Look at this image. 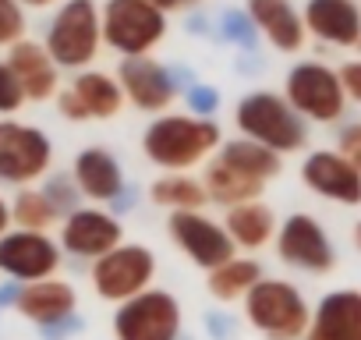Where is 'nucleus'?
<instances>
[{"label":"nucleus","mask_w":361,"mask_h":340,"mask_svg":"<svg viewBox=\"0 0 361 340\" xmlns=\"http://www.w3.org/2000/svg\"><path fill=\"white\" fill-rule=\"evenodd\" d=\"M276 174H280L276 152H269L259 142L238 138V142H227L220 149V156L209 163L202 188L213 202L245 206V202H259L266 181H273Z\"/></svg>","instance_id":"f257e3e1"},{"label":"nucleus","mask_w":361,"mask_h":340,"mask_svg":"<svg viewBox=\"0 0 361 340\" xmlns=\"http://www.w3.org/2000/svg\"><path fill=\"white\" fill-rule=\"evenodd\" d=\"M220 145V128L206 117H159L149 124L142 149L163 170H185Z\"/></svg>","instance_id":"f03ea898"},{"label":"nucleus","mask_w":361,"mask_h":340,"mask_svg":"<svg viewBox=\"0 0 361 340\" xmlns=\"http://www.w3.org/2000/svg\"><path fill=\"white\" fill-rule=\"evenodd\" d=\"M238 128L248 142L266 145L269 152H298L308 142L305 117L276 92H248L238 103Z\"/></svg>","instance_id":"7ed1b4c3"},{"label":"nucleus","mask_w":361,"mask_h":340,"mask_svg":"<svg viewBox=\"0 0 361 340\" xmlns=\"http://www.w3.org/2000/svg\"><path fill=\"white\" fill-rule=\"evenodd\" d=\"M245 315L269 340H301L312 322L305 294L287 280H259L245 294Z\"/></svg>","instance_id":"20e7f679"},{"label":"nucleus","mask_w":361,"mask_h":340,"mask_svg":"<svg viewBox=\"0 0 361 340\" xmlns=\"http://www.w3.org/2000/svg\"><path fill=\"white\" fill-rule=\"evenodd\" d=\"M99 40H103V25L96 4L92 0H68L50 25L47 54L57 68H82L96 57Z\"/></svg>","instance_id":"39448f33"},{"label":"nucleus","mask_w":361,"mask_h":340,"mask_svg":"<svg viewBox=\"0 0 361 340\" xmlns=\"http://www.w3.org/2000/svg\"><path fill=\"white\" fill-rule=\"evenodd\" d=\"M99 25L103 40L124 57H145L166 32L163 11H156L145 0H106Z\"/></svg>","instance_id":"423d86ee"},{"label":"nucleus","mask_w":361,"mask_h":340,"mask_svg":"<svg viewBox=\"0 0 361 340\" xmlns=\"http://www.w3.org/2000/svg\"><path fill=\"white\" fill-rule=\"evenodd\" d=\"M117 340H177L180 336V305L166 291H142L124 301L114 315Z\"/></svg>","instance_id":"0eeeda50"},{"label":"nucleus","mask_w":361,"mask_h":340,"mask_svg":"<svg viewBox=\"0 0 361 340\" xmlns=\"http://www.w3.org/2000/svg\"><path fill=\"white\" fill-rule=\"evenodd\" d=\"M287 103L294 107V114L329 124L343 114L347 96H343L333 68H326L319 61H301L287 75Z\"/></svg>","instance_id":"6e6552de"},{"label":"nucleus","mask_w":361,"mask_h":340,"mask_svg":"<svg viewBox=\"0 0 361 340\" xmlns=\"http://www.w3.org/2000/svg\"><path fill=\"white\" fill-rule=\"evenodd\" d=\"M156 273V255L142 245H117L92 266L96 294L106 301H131L142 291H149V280Z\"/></svg>","instance_id":"1a4fd4ad"},{"label":"nucleus","mask_w":361,"mask_h":340,"mask_svg":"<svg viewBox=\"0 0 361 340\" xmlns=\"http://www.w3.org/2000/svg\"><path fill=\"white\" fill-rule=\"evenodd\" d=\"M50 138L18 121H0V181L25 185L50 166Z\"/></svg>","instance_id":"9d476101"},{"label":"nucleus","mask_w":361,"mask_h":340,"mask_svg":"<svg viewBox=\"0 0 361 340\" xmlns=\"http://www.w3.org/2000/svg\"><path fill=\"white\" fill-rule=\"evenodd\" d=\"M276 252L287 266L305 269V273H329L336 266V248H333L329 234L308 213H294L283 220L280 238H276Z\"/></svg>","instance_id":"9b49d317"},{"label":"nucleus","mask_w":361,"mask_h":340,"mask_svg":"<svg viewBox=\"0 0 361 340\" xmlns=\"http://www.w3.org/2000/svg\"><path fill=\"white\" fill-rule=\"evenodd\" d=\"M166 227H170V238L180 245V252H185L195 266L209 269V273L234 259L238 245L231 241V234L220 224L206 220L202 213H173Z\"/></svg>","instance_id":"f8f14e48"},{"label":"nucleus","mask_w":361,"mask_h":340,"mask_svg":"<svg viewBox=\"0 0 361 340\" xmlns=\"http://www.w3.org/2000/svg\"><path fill=\"white\" fill-rule=\"evenodd\" d=\"M61 266V252L47 234L18 231L0 238V273H8L11 280H50Z\"/></svg>","instance_id":"ddd939ff"},{"label":"nucleus","mask_w":361,"mask_h":340,"mask_svg":"<svg viewBox=\"0 0 361 340\" xmlns=\"http://www.w3.org/2000/svg\"><path fill=\"white\" fill-rule=\"evenodd\" d=\"M117 85L138 110H152V114L166 110L177 99L173 75L152 57H124L117 68Z\"/></svg>","instance_id":"4468645a"},{"label":"nucleus","mask_w":361,"mask_h":340,"mask_svg":"<svg viewBox=\"0 0 361 340\" xmlns=\"http://www.w3.org/2000/svg\"><path fill=\"white\" fill-rule=\"evenodd\" d=\"M121 103H124L121 85L99 71H85L64 92H57V107L68 121H89V117L106 121L121 114Z\"/></svg>","instance_id":"2eb2a0df"},{"label":"nucleus","mask_w":361,"mask_h":340,"mask_svg":"<svg viewBox=\"0 0 361 340\" xmlns=\"http://www.w3.org/2000/svg\"><path fill=\"white\" fill-rule=\"evenodd\" d=\"M301 181L322 199H333L343 206H361V174L340 152H329V149L312 152L301 163Z\"/></svg>","instance_id":"dca6fc26"},{"label":"nucleus","mask_w":361,"mask_h":340,"mask_svg":"<svg viewBox=\"0 0 361 340\" xmlns=\"http://www.w3.org/2000/svg\"><path fill=\"white\" fill-rule=\"evenodd\" d=\"M305 32L329 47H361V4L357 0H308Z\"/></svg>","instance_id":"f3484780"},{"label":"nucleus","mask_w":361,"mask_h":340,"mask_svg":"<svg viewBox=\"0 0 361 340\" xmlns=\"http://www.w3.org/2000/svg\"><path fill=\"white\" fill-rule=\"evenodd\" d=\"M305 340H361V291H329L315 305Z\"/></svg>","instance_id":"a211bd4d"},{"label":"nucleus","mask_w":361,"mask_h":340,"mask_svg":"<svg viewBox=\"0 0 361 340\" xmlns=\"http://www.w3.org/2000/svg\"><path fill=\"white\" fill-rule=\"evenodd\" d=\"M61 245L75 255L103 259L106 252H114L121 245V224L99 210H75L61 231Z\"/></svg>","instance_id":"6ab92c4d"},{"label":"nucleus","mask_w":361,"mask_h":340,"mask_svg":"<svg viewBox=\"0 0 361 340\" xmlns=\"http://www.w3.org/2000/svg\"><path fill=\"white\" fill-rule=\"evenodd\" d=\"M75 305H78L75 287L50 277V280L22 284V294H18V305H15V308L43 329V326H54V322L71 319V315H75Z\"/></svg>","instance_id":"aec40b11"},{"label":"nucleus","mask_w":361,"mask_h":340,"mask_svg":"<svg viewBox=\"0 0 361 340\" xmlns=\"http://www.w3.org/2000/svg\"><path fill=\"white\" fill-rule=\"evenodd\" d=\"M8 68H11L15 82L22 85L25 99H50L57 92V64L50 61L47 47H39L32 40H22L11 47Z\"/></svg>","instance_id":"412c9836"},{"label":"nucleus","mask_w":361,"mask_h":340,"mask_svg":"<svg viewBox=\"0 0 361 340\" xmlns=\"http://www.w3.org/2000/svg\"><path fill=\"white\" fill-rule=\"evenodd\" d=\"M248 18L276 50L294 54L305 47V18L290 8V0H248Z\"/></svg>","instance_id":"4be33fe9"},{"label":"nucleus","mask_w":361,"mask_h":340,"mask_svg":"<svg viewBox=\"0 0 361 340\" xmlns=\"http://www.w3.org/2000/svg\"><path fill=\"white\" fill-rule=\"evenodd\" d=\"M75 185L78 192H85L89 199L99 202H114L124 192V178H121V163L106 152V149H85L75 159Z\"/></svg>","instance_id":"5701e85b"},{"label":"nucleus","mask_w":361,"mask_h":340,"mask_svg":"<svg viewBox=\"0 0 361 340\" xmlns=\"http://www.w3.org/2000/svg\"><path fill=\"white\" fill-rule=\"evenodd\" d=\"M276 231V217L266 202H245V206H234L231 217H227V234L234 245L241 248H262Z\"/></svg>","instance_id":"b1692460"},{"label":"nucleus","mask_w":361,"mask_h":340,"mask_svg":"<svg viewBox=\"0 0 361 340\" xmlns=\"http://www.w3.org/2000/svg\"><path fill=\"white\" fill-rule=\"evenodd\" d=\"M259 280H262V266L255 259H231L209 273V294L220 301H234V298H245Z\"/></svg>","instance_id":"393cba45"},{"label":"nucleus","mask_w":361,"mask_h":340,"mask_svg":"<svg viewBox=\"0 0 361 340\" xmlns=\"http://www.w3.org/2000/svg\"><path fill=\"white\" fill-rule=\"evenodd\" d=\"M152 202H159V206H170L173 213H199L206 202H209V195H206V188L195 181V178H180V174H170V178H159L156 185H152Z\"/></svg>","instance_id":"a878e982"},{"label":"nucleus","mask_w":361,"mask_h":340,"mask_svg":"<svg viewBox=\"0 0 361 340\" xmlns=\"http://www.w3.org/2000/svg\"><path fill=\"white\" fill-rule=\"evenodd\" d=\"M54 217H57V213H54V206L47 202L43 192H22V195H15L11 220H15L18 227H25V231H32V234H43V227H50Z\"/></svg>","instance_id":"bb28decb"},{"label":"nucleus","mask_w":361,"mask_h":340,"mask_svg":"<svg viewBox=\"0 0 361 340\" xmlns=\"http://www.w3.org/2000/svg\"><path fill=\"white\" fill-rule=\"evenodd\" d=\"M224 36L231 43H238L241 50H255V43H259V29L248 18V11H227L224 15Z\"/></svg>","instance_id":"cd10ccee"},{"label":"nucleus","mask_w":361,"mask_h":340,"mask_svg":"<svg viewBox=\"0 0 361 340\" xmlns=\"http://www.w3.org/2000/svg\"><path fill=\"white\" fill-rule=\"evenodd\" d=\"M22 32H25L22 4H18V0H0V47L22 43Z\"/></svg>","instance_id":"c85d7f7f"},{"label":"nucleus","mask_w":361,"mask_h":340,"mask_svg":"<svg viewBox=\"0 0 361 340\" xmlns=\"http://www.w3.org/2000/svg\"><path fill=\"white\" fill-rule=\"evenodd\" d=\"M47 202L54 206V213H75V202H78V188L68 181V178H50V185H47Z\"/></svg>","instance_id":"c756f323"},{"label":"nucleus","mask_w":361,"mask_h":340,"mask_svg":"<svg viewBox=\"0 0 361 340\" xmlns=\"http://www.w3.org/2000/svg\"><path fill=\"white\" fill-rule=\"evenodd\" d=\"M336 142H340V149H336V152H340V156L357 170V174H361V121L347 124V128L340 131V138H336Z\"/></svg>","instance_id":"7c9ffc66"},{"label":"nucleus","mask_w":361,"mask_h":340,"mask_svg":"<svg viewBox=\"0 0 361 340\" xmlns=\"http://www.w3.org/2000/svg\"><path fill=\"white\" fill-rule=\"evenodd\" d=\"M22 103H25L22 85L15 82V75H11L8 64H0V114H11V110H18Z\"/></svg>","instance_id":"2f4dec72"},{"label":"nucleus","mask_w":361,"mask_h":340,"mask_svg":"<svg viewBox=\"0 0 361 340\" xmlns=\"http://www.w3.org/2000/svg\"><path fill=\"white\" fill-rule=\"evenodd\" d=\"M336 78H340L343 96L354 99V103H361V61H347V64L336 71Z\"/></svg>","instance_id":"473e14b6"},{"label":"nucleus","mask_w":361,"mask_h":340,"mask_svg":"<svg viewBox=\"0 0 361 340\" xmlns=\"http://www.w3.org/2000/svg\"><path fill=\"white\" fill-rule=\"evenodd\" d=\"M188 103H192L195 114H213L220 107V92L209 89V85H192L188 89Z\"/></svg>","instance_id":"72a5a7b5"},{"label":"nucleus","mask_w":361,"mask_h":340,"mask_svg":"<svg viewBox=\"0 0 361 340\" xmlns=\"http://www.w3.org/2000/svg\"><path fill=\"white\" fill-rule=\"evenodd\" d=\"M78 329H82V319H78V315H71V319H64V322L43 326V336H47V340H64L68 333H78Z\"/></svg>","instance_id":"f704fd0d"},{"label":"nucleus","mask_w":361,"mask_h":340,"mask_svg":"<svg viewBox=\"0 0 361 340\" xmlns=\"http://www.w3.org/2000/svg\"><path fill=\"white\" fill-rule=\"evenodd\" d=\"M18 294H22V284L0 287V308H4V305H18Z\"/></svg>","instance_id":"c9c22d12"},{"label":"nucleus","mask_w":361,"mask_h":340,"mask_svg":"<svg viewBox=\"0 0 361 340\" xmlns=\"http://www.w3.org/2000/svg\"><path fill=\"white\" fill-rule=\"evenodd\" d=\"M145 4H152L156 11H170V8H177L180 0H145Z\"/></svg>","instance_id":"e433bc0d"},{"label":"nucleus","mask_w":361,"mask_h":340,"mask_svg":"<svg viewBox=\"0 0 361 340\" xmlns=\"http://www.w3.org/2000/svg\"><path fill=\"white\" fill-rule=\"evenodd\" d=\"M8 220H11V210L4 206V199H0V234H4V227H8Z\"/></svg>","instance_id":"4c0bfd02"},{"label":"nucleus","mask_w":361,"mask_h":340,"mask_svg":"<svg viewBox=\"0 0 361 340\" xmlns=\"http://www.w3.org/2000/svg\"><path fill=\"white\" fill-rule=\"evenodd\" d=\"M350 241H354V248H357V252H361V220H357V224H354V234H350Z\"/></svg>","instance_id":"58836bf2"},{"label":"nucleus","mask_w":361,"mask_h":340,"mask_svg":"<svg viewBox=\"0 0 361 340\" xmlns=\"http://www.w3.org/2000/svg\"><path fill=\"white\" fill-rule=\"evenodd\" d=\"M18 4H29V8H50L54 0H18Z\"/></svg>","instance_id":"ea45409f"},{"label":"nucleus","mask_w":361,"mask_h":340,"mask_svg":"<svg viewBox=\"0 0 361 340\" xmlns=\"http://www.w3.org/2000/svg\"><path fill=\"white\" fill-rule=\"evenodd\" d=\"M180 4H192V0H180Z\"/></svg>","instance_id":"a19ab883"}]
</instances>
